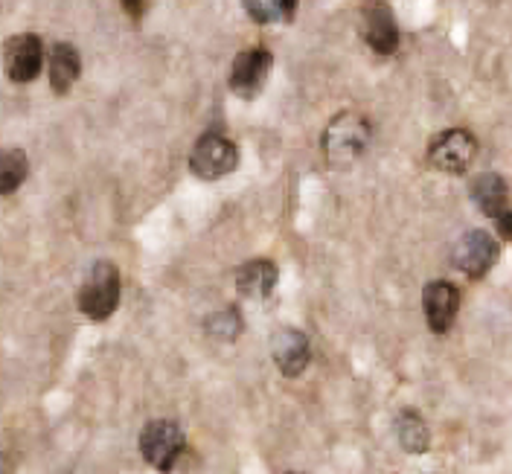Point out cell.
Here are the masks:
<instances>
[{
  "mask_svg": "<svg viewBox=\"0 0 512 474\" xmlns=\"http://www.w3.org/2000/svg\"><path fill=\"white\" fill-rule=\"evenodd\" d=\"M79 73H82L79 50L73 44H67V41L53 44V50H50V85H53V91L67 94L76 85Z\"/></svg>",
  "mask_w": 512,
  "mask_h": 474,
  "instance_id": "obj_13",
  "label": "cell"
},
{
  "mask_svg": "<svg viewBox=\"0 0 512 474\" xmlns=\"http://www.w3.org/2000/svg\"><path fill=\"white\" fill-rule=\"evenodd\" d=\"M184 451H187L184 431L172 419H155L140 434V454L160 472H172Z\"/></svg>",
  "mask_w": 512,
  "mask_h": 474,
  "instance_id": "obj_3",
  "label": "cell"
},
{
  "mask_svg": "<svg viewBox=\"0 0 512 474\" xmlns=\"http://www.w3.org/2000/svg\"><path fill=\"white\" fill-rule=\"evenodd\" d=\"M364 41L379 56H390L399 47V27L384 0H370L364 6Z\"/></svg>",
  "mask_w": 512,
  "mask_h": 474,
  "instance_id": "obj_11",
  "label": "cell"
},
{
  "mask_svg": "<svg viewBox=\"0 0 512 474\" xmlns=\"http://www.w3.org/2000/svg\"><path fill=\"white\" fill-rule=\"evenodd\" d=\"M271 355H274L277 370H280L286 379H297V376H303V370H306V367H309V361H312V347H309L306 332L291 329V326L277 329V332H274V338H271Z\"/></svg>",
  "mask_w": 512,
  "mask_h": 474,
  "instance_id": "obj_9",
  "label": "cell"
},
{
  "mask_svg": "<svg viewBox=\"0 0 512 474\" xmlns=\"http://www.w3.org/2000/svg\"><path fill=\"white\" fill-rule=\"evenodd\" d=\"M422 309H425V320H428L431 332L446 335L448 329L454 326V317H457V309H460L457 285L448 283V280H434V283L425 285Z\"/></svg>",
  "mask_w": 512,
  "mask_h": 474,
  "instance_id": "obj_10",
  "label": "cell"
},
{
  "mask_svg": "<svg viewBox=\"0 0 512 474\" xmlns=\"http://www.w3.org/2000/svg\"><path fill=\"white\" fill-rule=\"evenodd\" d=\"M478 158V140L466 128H448L428 146V160L446 175H463Z\"/></svg>",
  "mask_w": 512,
  "mask_h": 474,
  "instance_id": "obj_4",
  "label": "cell"
},
{
  "mask_svg": "<svg viewBox=\"0 0 512 474\" xmlns=\"http://www.w3.org/2000/svg\"><path fill=\"white\" fill-rule=\"evenodd\" d=\"M498 259V242L492 233L486 230H469L457 239L454 251H451V262L457 271H463L466 277L480 280L483 274H489V268Z\"/></svg>",
  "mask_w": 512,
  "mask_h": 474,
  "instance_id": "obj_6",
  "label": "cell"
},
{
  "mask_svg": "<svg viewBox=\"0 0 512 474\" xmlns=\"http://www.w3.org/2000/svg\"><path fill=\"white\" fill-rule=\"evenodd\" d=\"M274 285H277V265L271 259H251L236 271V288L248 300L271 297Z\"/></svg>",
  "mask_w": 512,
  "mask_h": 474,
  "instance_id": "obj_12",
  "label": "cell"
},
{
  "mask_svg": "<svg viewBox=\"0 0 512 474\" xmlns=\"http://www.w3.org/2000/svg\"><path fill=\"white\" fill-rule=\"evenodd\" d=\"M120 303V274L111 262H96L88 271L82 291H79V309L91 320H108Z\"/></svg>",
  "mask_w": 512,
  "mask_h": 474,
  "instance_id": "obj_2",
  "label": "cell"
},
{
  "mask_svg": "<svg viewBox=\"0 0 512 474\" xmlns=\"http://www.w3.org/2000/svg\"><path fill=\"white\" fill-rule=\"evenodd\" d=\"M3 469H6V460H3V457H0V472H3Z\"/></svg>",
  "mask_w": 512,
  "mask_h": 474,
  "instance_id": "obj_22",
  "label": "cell"
},
{
  "mask_svg": "<svg viewBox=\"0 0 512 474\" xmlns=\"http://www.w3.org/2000/svg\"><path fill=\"white\" fill-rule=\"evenodd\" d=\"M495 222H498V230H501V236H504V239H510V242H512V213H510V210L498 213V216H495Z\"/></svg>",
  "mask_w": 512,
  "mask_h": 474,
  "instance_id": "obj_19",
  "label": "cell"
},
{
  "mask_svg": "<svg viewBox=\"0 0 512 474\" xmlns=\"http://www.w3.org/2000/svg\"><path fill=\"white\" fill-rule=\"evenodd\" d=\"M30 172V160L21 149H0V195H12Z\"/></svg>",
  "mask_w": 512,
  "mask_h": 474,
  "instance_id": "obj_16",
  "label": "cell"
},
{
  "mask_svg": "<svg viewBox=\"0 0 512 474\" xmlns=\"http://www.w3.org/2000/svg\"><path fill=\"white\" fill-rule=\"evenodd\" d=\"M367 143H370V126L355 111H344V114L332 117L326 131H323V137H320L323 158L329 160L332 166H350V163H355L364 155Z\"/></svg>",
  "mask_w": 512,
  "mask_h": 474,
  "instance_id": "obj_1",
  "label": "cell"
},
{
  "mask_svg": "<svg viewBox=\"0 0 512 474\" xmlns=\"http://www.w3.org/2000/svg\"><path fill=\"white\" fill-rule=\"evenodd\" d=\"M283 3V12H286V18H291V12L297 9V0H280Z\"/></svg>",
  "mask_w": 512,
  "mask_h": 474,
  "instance_id": "obj_21",
  "label": "cell"
},
{
  "mask_svg": "<svg viewBox=\"0 0 512 474\" xmlns=\"http://www.w3.org/2000/svg\"><path fill=\"white\" fill-rule=\"evenodd\" d=\"M271 64L274 59L265 47H251V50L239 53L230 64V91L242 99H254L271 73Z\"/></svg>",
  "mask_w": 512,
  "mask_h": 474,
  "instance_id": "obj_7",
  "label": "cell"
},
{
  "mask_svg": "<svg viewBox=\"0 0 512 474\" xmlns=\"http://www.w3.org/2000/svg\"><path fill=\"white\" fill-rule=\"evenodd\" d=\"M143 3H146V0H123V6H126L128 12H140V9H143Z\"/></svg>",
  "mask_w": 512,
  "mask_h": 474,
  "instance_id": "obj_20",
  "label": "cell"
},
{
  "mask_svg": "<svg viewBox=\"0 0 512 474\" xmlns=\"http://www.w3.org/2000/svg\"><path fill=\"white\" fill-rule=\"evenodd\" d=\"M245 9H248V18L256 24H271V21L286 18L280 0H245Z\"/></svg>",
  "mask_w": 512,
  "mask_h": 474,
  "instance_id": "obj_18",
  "label": "cell"
},
{
  "mask_svg": "<svg viewBox=\"0 0 512 474\" xmlns=\"http://www.w3.org/2000/svg\"><path fill=\"white\" fill-rule=\"evenodd\" d=\"M472 198L489 219H495L498 213L507 210V181L501 175H495V172H486L475 181Z\"/></svg>",
  "mask_w": 512,
  "mask_h": 474,
  "instance_id": "obj_14",
  "label": "cell"
},
{
  "mask_svg": "<svg viewBox=\"0 0 512 474\" xmlns=\"http://www.w3.org/2000/svg\"><path fill=\"white\" fill-rule=\"evenodd\" d=\"M242 326L245 323H242V315H239L236 306H227V309L213 312V315L207 317V323H204L207 335L216 338V341H236L242 335Z\"/></svg>",
  "mask_w": 512,
  "mask_h": 474,
  "instance_id": "obj_17",
  "label": "cell"
},
{
  "mask_svg": "<svg viewBox=\"0 0 512 474\" xmlns=\"http://www.w3.org/2000/svg\"><path fill=\"white\" fill-rule=\"evenodd\" d=\"M239 163V149L224 134H204L190 155V169L204 181H219Z\"/></svg>",
  "mask_w": 512,
  "mask_h": 474,
  "instance_id": "obj_5",
  "label": "cell"
},
{
  "mask_svg": "<svg viewBox=\"0 0 512 474\" xmlns=\"http://www.w3.org/2000/svg\"><path fill=\"white\" fill-rule=\"evenodd\" d=\"M44 67V47L35 35H15L3 47V70L12 82L27 85Z\"/></svg>",
  "mask_w": 512,
  "mask_h": 474,
  "instance_id": "obj_8",
  "label": "cell"
},
{
  "mask_svg": "<svg viewBox=\"0 0 512 474\" xmlns=\"http://www.w3.org/2000/svg\"><path fill=\"white\" fill-rule=\"evenodd\" d=\"M396 437L408 454H425L431 445V431H428L425 419L414 411H402L396 416Z\"/></svg>",
  "mask_w": 512,
  "mask_h": 474,
  "instance_id": "obj_15",
  "label": "cell"
}]
</instances>
